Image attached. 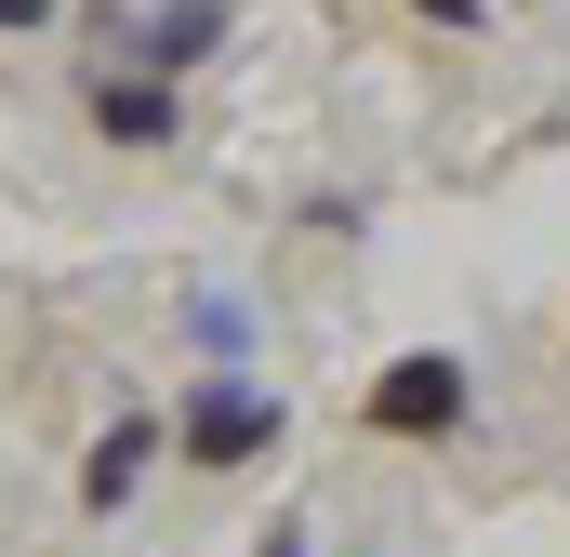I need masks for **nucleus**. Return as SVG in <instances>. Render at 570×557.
<instances>
[{
	"instance_id": "0eeeda50",
	"label": "nucleus",
	"mask_w": 570,
	"mask_h": 557,
	"mask_svg": "<svg viewBox=\"0 0 570 557\" xmlns=\"http://www.w3.org/2000/svg\"><path fill=\"white\" fill-rule=\"evenodd\" d=\"M253 557H305V518H266V531H253Z\"/></svg>"
},
{
	"instance_id": "7ed1b4c3",
	"label": "nucleus",
	"mask_w": 570,
	"mask_h": 557,
	"mask_svg": "<svg viewBox=\"0 0 570 557\" xmlns=\"http://www.w3.org/2000/svg\"><path fill=\"white\" fill-rule=\"evenodd\" d=\"M213 40H226V0H146V13H120V67L173 80V94H186V67H213Z\"/></svg>"
},
{
	"instance_id": "20e7f679",
	"label": "nucleus",
	"mask_w": 570,
	"mask_h": 557,
	"mask_svg": "<svg viewBox=\"0 0 570 557\" xmlns=\"http://www.w3.org/2000/svg\"><path fill=\"white\" fill-rule=\"evenodd\" d=\"M94 134L159 159V146L186 134V94H173V80H134V67H94Z\"/></svg>"
},
{
	"instance_id": "f257e3e1",
	"label": "nucleus",
	"mask_w": 570,
	"mask_h": 557,
	"mask_svg": "<svg viewBox=\"0 0 570 557\" xmlns=\"http://www.w3.org/2000/svg\"><path fill=\"white\" fill-rule=\"evenodd\" d=\"M279 438H292V399L253 385V372H199L186 412H173V451H186L199 478H239V465H266Z\"/></svg>"
},
{
	"instance_id": "423d86ee",
	"label": "nucleus",
	"mask_w": 570,
	"mask_h": 557,
	"mask_svg": "<svg viewBox=\"0 0 570 557\" xmlns=\"http://www.w3.org/2000/svg\"><path fill=\"white\" fill-rule=\"evenodd\" d=\"M186 345H199V372H253V305L239 292H186Z\"/></svg>"
},
{
	"instance_id": "39448f33",
	"label": "nucleus",
	"mask_w": 570,
	"mask_h": 557,
	"mask_svg": "<svg viewBox=\"0 0 570 557\" xmlns=\"http://www.w3.org/2000/svg\"><path fill=\"white\" fill-rule=\"evenodd\" d=\"M159 451H173V424H159V412H120L107 438H94V465H80V518H120V505L146 491Z\"/></svg>"
},
{
	"instance_id": "f03ea898",
	"label": "nucleus",
	"mask_w": 570,
	"mask_h": 557,
	"mask_svg": "<svg viewBox=\"0 0 570 557\" xmlns=\"http://www.w3.org/2000/svg\"><path fill=\"white\" fill-rule=\"evenodd\" d=\"M464 412H478V385H464V359H451V345L385 359V372H372V399H358V424H372V438H412V451L464 438Z\"/></svg>"
},
{
	"instance_id": "6e6552de",
	"label": "nucleus",
	"mask_w": 570,
	"mask_h": 557,
	"mask_svg": "<svg viewBox=\"0 0 570 557\" xmlns=\"http://www.w3.org/2000/svg\"><path fill=\"white\" fill-rule=\"evenodd\" d=\"M0 27H53V0H0Z\"/></svg>"
}]
</instances>
